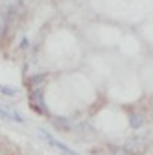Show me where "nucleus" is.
Segmentation results:
<instances>
[{"label":"nucleus","mask_w":153,"mask_h":155,"mask_svg":"<svg viewBox=\"0 0 153 155\" xmlns=\"http://www.w3.org/2000/svg\"><path fill=\"white\" fill-rule=\"evenodd\" d=\"M43 88H34V90H30L28 94V101H30V107L36 110L37 114H47V105H45V97H43Z\"/></svg>","instance_id":"nucleus-1"},{"label":"nucleus","mask_w":153,"mask_h":155,"mask_svg":"<svg viewBox=\"0 0 153 155\" xmlns=\"http://www.w3.org/2000/svg\"><path fill=\"white\" fill-rule=\"evenodd\" d=\"M39 133H41V135H43V138H45L49 144H50V146L52 148H56V150H60L63 155H79V153H76V151H73L71 148H67V146H65V144L63 142H60L58 138H54L52 135H49V133L45 131V129H39Z\"/></svg>","instance_id":"nucleus-2"},{"label":"nucleus","mask_w":153,"mask_h":155,"mask_svg":"<svg viewBox=\"0 0 153 155\" xmlns=\"http://www.w3.org/2000/svg\"><path fill=\"white\" fill-rule=\"evenodd\" d=\"M144 121H146V118H144V114H140V112H135V110H131L129 112V125H131V129H140L142 125H144Z\"/></svg>","instance_id":"nucleus-3"},{"label":"nucleus","mask_w":153,"mask_h":155,"mask_svg":"<svg viewBox=\"0 0 153 155\" xmlns=\"http://www.w3.org/2000/svg\"><path fill=\"white\" fill-rule=\"evenodd\" d=\"M47 79V75L45 73H41V75H34V77H30V79L26 81V86H30L32 90H34V88H39V82H43Z\"/></svg>","instance_id":"nucleus-4"},{"label":"nucleus","mask_w":153,"mask_h":155,"mask_svg":"<svg viewBox=\"0 0 153 155\" xmlns=\"http://www.w3.org/2000/svg\"><path fill=\"white\" fill-rule=\"evenodd\" d=\"M0 94L13 97V95H17V90H15V88H9V86H0Z\"/></svg>","instance_id":"nucleus-5"},{"label":"nucleus","mask_w":153,"mask_h":155,"mask_svg":"<svg viewBox=\"0 0 153 155\" xmlns=\"http://www.w3.org/2000/svg\"><path fill=\"white\" fill-rule=\"evenodd\" d=\"M6 28H8V17L4 13H0V38H2V34L6 32Z\"/></svg>","instance_id":"nucleus-6"}]
</instances>
